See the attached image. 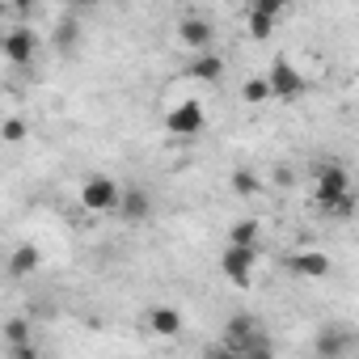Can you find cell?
Wrapping results in <instances>:
<instances>
[{
  "label": "cell",
  "mask_w": 359,
  "mask_h": 359,
  "mask_svg": "<svg viewBox=\"0 0 359 359\" xmlns=\"http://www.w3.org/2000/svg\"><path fill=\"white\" fill-rule=\"evenodd\" d=\"M203 123H208L203 102H191V97L165 110V131H169L173 140H195V135L203 131Z\"/></svg>",
  "instance_id": "5"
},
{
  "label": "cell",
  "mask_w": 359,
  "mask_h": 359,
  "mask_svg": "<svg viewBox=\"0 0 359 359\" xmlns=\"http://www.w3.org/2000/svg\"><path fill=\"white\" fill-rule=\"evenodd\" d=\"M351 325H321L317 338H313V355L317 359H346L351 351Z\"/></svg>",
  "instance_id": "9"
},
{
  "label": "cell",
  "mask_w": 359,
  "mask_h": 359,
  "mask_svg": "<svg viewBox=\"0 0 359 359\" xmlns=\"http://www.w3.org/2000/svg\"><path fill=\"white\" fill-rule=\"evenodd\" d=\"M220 342L241 359L250 346H258V342H266V330H262V321L254 317V313H237V317H229L224 321V334H220Z\"/></svg>",
  "instance_id": "4"
},
{
  "label": "cell",
  "mask_w": 359,
  "mask_h": 359,
  "mask_svg": "<svg viewBox=\"0 0 359 359\" xmlns=\"http://www.w3.org/2000/svg\"><path fill=\"white\" fill-rule=\"evenodd\" d=\"M258 250H237V245H224V254H220V271H224V279L233 283V287H250L254 283V275H258Z\"/></svg>",
  "instance_id": "7"
},
{
  "label": "cell",
  "mask_w": 359,
  "mask_h": 359,
  "mask_svg": "<svg viewBox=\"0 0 359 359\" xmlns=\"http://www.w3.org/2000/svg\"><path fill=\"white\" fill-rule=\"evenodd\" d=\"M39 266H43V250H39L34 241H22V245L9 254V266H5V271H9L13 279H26V275H34Z\"/></svg>",
  "instance_id": "13"
},
{
  "label": "cell",
  "mask_w": 359,
  "mask_h": 359,
  "mask_svg": "<svg viewBox=\"0 0 359 359\" xmlns=\"http://www.w3.org/2000/svg\"><path fill=\"white\" fill-rule=\"evenodd\" d=\"M317 208L325 216H338V220L355 216V187H351V173L338 161L317 165Z\"/></svg>",
  "instance_id": "1"
},
{
  "label": "cell",
  "mask_w": 359,
  "mask_h": 359,
  "mask_svg": "<svg viewBox=\"0 0 359 359\" xmlns=\"http://www.w3.org/2000/svg\"><path fill=\"white\" fill-rule=\"evenodd\" d=\"M26 135H30V123L22 114H9L5 123H0V140H5V144H22Z\"/></svg>",
  "instance_id": "19"
},
{
  "label": "cell",
  "mask_w": 359,
  "mask_h": 359,
  "mask_svg": "<svg viewBox=\"0 0 359 359\" xmlns=\"http://www.w3.org/2000/svg\"><path fill=\"white\" fill-rule=\"evenodd\" d=\"M177 43H182L191 55L212 51V43H216V26H212L208 18H199V13H187L182 22H177Z\"/></svg>",
  "instance_id": "8"
},
{
  "label": "cell",
  "mask_w": 359,
  "mask_h": 359,
  "mask_svg": "<svg viewBox=\"0 0 359 359\" xmlns=\"http://www.w3.org/2000/svg\"><path fill=\"white\" fill-rule=\"evenodd\" d=\"M287 271L300 279H325L334 271V262L325 250H296V254H287Z\"/></svg>",
  "instance_id": "10"
},
{
  "label": "cell",
  "mask_w": 359,
  "mask_h": 359,
  "mask_svg": "<svg viewBox=\"0 0 359 359\" xmlns=\"http://www.w3.org/2000/svg\"><path fill=\"white\" fill-rule=\"evenodd\" d=\"M152 195L144 191V187H123V195H118V208H114V216H123L127 224H140V220H148L152 216Z\"/></svg>",
  "instance_id": "11"
},
{
  "label": "cell",
  "mask_w": 359,
  "mask_h": 359,
  "mask_svg": "<svg viewBox=\"0 0 359 359\" xmlns=\"http://www.w3.org/2000/svg\"><path fill=\"white\" fill-rule=\"evenodd\" d=\"M245 26H250V34H254V39H266V34L275 30V22H271L266 13H258V9H250V18H245Z\"/></svg>",
  "instance_id": "21"
},
{
  "label": "cell",
  "mask_w": 359,
  "mask_h": 359,
  "mask_svg": "<svg viewBox=\"0 0 359 359\" xmlns=\"http://www.w3.org/2000/svg\"><path fill=\"white\" fill-rule=\"evenodd\" d=\"M76 47H81V18L76 13H64V22L55 26V51L72 55Z\"/></svg>",
  "instance_id": "16"
},
{
  "label": "cell",
  "mask_w": 359,
  "mask_h": 359,
  "mask_svg": "<svg viewBox=\"0 0 359 359\" xmlns=\"http://www.w3.org/2000/svg\"><path fill=\"white\" fill-rule=\"evenodd\" d=\"M0 338L9 342V351L30 346V342H34V325H30V317H9L5 325H0Z\"/></svg>",
  "instance_id": "15"
},
{
  "label": "cell",
  "mask_w": 359,
  "mask_h": 359,
  "mask_svg": "<svg viewBox=\"0 0 359 359\" xmlns=\"http://www.w3.org/2000/svg\"><path fill=\"white\" fill-rule=\"evenodd\" d=\"M13 359H47V355H43V351L30 342V346H18V351H13Z\"/></svg>",
  "instance_id": "25"
},
{
  "label": "cell",
  "mask_w": 359,
  "mask_h": 359,
  "mask_svg": "<svg viewBox=\"0 0 359 359\" xmlns=\"http://www.w3.org/2000/svg\"><path fill=\"white\" fill-rule=\"evenodd\" d=\"M233 191H237L241 199L258 195V191H262V177H258V169H233Z\"/></svg>",
  "instance_id": "18"
},
{
  "label": "cell",
  "mask_w": 359,
  "mask_h": 359,
  "mask_svg": "<svg viewBox=\"0 0 359 359\" xmlns=\"http://www.w3.org/2000/svg\"><path fill=\"white\" fill-rule=\"evenodd\" d=\"M258 237H262L258 220H237L229 229V245H237V250H258Z\"/></svg>",
  "instance_id": "17"
},
{
  "label": "cell",
  "mask_w": 359,
  "mask_h": 359,
  "mask_svg": "<svg viewBox=\"0 0 359 359\" xmlns=\"http://www.w3.org/2000/svg\"><path fill=\"white\" fill-rule=\"evenodd\" d=\"M266 89H271V102H296L304 93V76L287 55H275L266 68Z\"/></svg>",
  "instance_id": "3"
},
{
  "label": "cell",
  "mask_w": 359,
  "mask_h": 359,
  "mask_svg": "<svg viewBox=\"0 0 359 359\" xmlns=\"http://www.w3.org/2000/svg\"><path fill=\"white\" fill-rule=\"evenodd\" d=\"M254 9H258V13H266L271 22H279V18L287 13V5H283V0H258V5H254Z\"/></svg>",
  "instance_id": "22"
},
{
  "label": "cell",
  "mask_w": 359,
  "mask_h": 359,
  "mask_svg": "<svg viewBox=\"0 0 359 359\" xmlns=\"http://www.w3.org/2000/svg\"><path fill=\"white\" fill-rule=\"evenodd\" d=\"M148 330L169 342V338H177V334L187 330V321H182V313H177L173 304H152L148 309Z\"/></svg>",
  "instance_id": "12"
},
{
  "label": "cell",
  "mask_w": 359,
  "mask_h": 359,
  "mask_svg": "<svg viewBox=\"0 0 359 359\" xmlns=\"http://www.w3.org/2000/svg\"><path fill=\"white\" fill-rule=\"evenodd\" d=\"M241 102H250V106H262V102H271L266 76H250V81L241 85Z\"/></svg>",
  "instance_id": "20"
},
{
  "label": "cell",
  "mask_w": 359,
  "mask_h": 359,
  "mask_svg": "<svg viewBox=\"0 0 359 359\" xmlns=\"http://www.w3.org/2000/svg\"><path fill=\"white\" fill-rule=\"evenodd\" d=\"M241 359H275V346H271V338H266V342H258V346H250Z\"/></svg>",
  "instance_id": "24"
},
{
  "label": "cell",
  "mask_w": 359,
  "mask_h": 359,
  "mask_svg": "<svg viewBox=\"0 0 359 359\" xmlns=\"http://www.w3.org/2000/svg\"><path fill=\"white\" fill-rule=\"evenodd\" d=\"M199 359H237V355H233V351L216 338V342H208V346H203V355H199Z\"/></svg>",
  "instance_id": "23"
},
{
  "label": "cell",
  "mask_w": 359,
  "mask_h": 359,
  "mask_svg": "<svg viewBox=\"0 0 359 359\" xmlns=\"http://www.w3.org/2000/svg\"><path fill=\"white\" fill-rule=\"evenodd\" d=\"M195 81H203V85H212V81H220L224 76V55L220 51H199V55H191V68H187Z\"/></svg>",
  "instance_id": "14"
},
{
  "label": "cell",
  "mask_w": 359,
  "mask_h": 359,
  "mask_svg": "<svg viewBox=\"0 0 359 359\" xmlns=\"http://www.w3.org/2000/svg\"><path fill=\"white\" fill-rule=\"evenodd\" d=\"M5 18H9V5H0V22H5Z\"/></svg>",
  "instance_id": "26"
},
{
  "label": "cell",
  "mask_w": 359,
  "mask_h": 359,
  "mask_svg": "<svg viewBox=\"0 0 359 359\" xmlns=\"http://www.w3.org/2000/svg\"><path fill=\"white\" fill-rule=\"evenodd\" d=\"M118 195H123V187L114 182L110 173H93V177H85V187H81V208L93 212V216H114Z\"/></svg>",
  "instance_id": "2"
},
{
  "label": "cell",
  "mask_w": 359,
  "mask_h": 359,
  "mask_svg": "<svg viewBox=\"0 0 359 359\" xmlns=\"http://www.w3.org/2000/svg\"><path fill=\"white\" fill-rule=\"evenodd\" d=\"M0 55H5L13 68H30L39 60V34L30 26H13L9 34H0Z\"/></svg>",
  "instance_id": "6"
}]
</instances>
